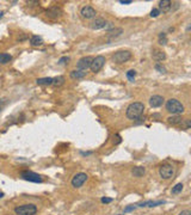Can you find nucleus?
Masks as SVG:
<instances>
[{"instance_id": "nucleus-6", "label": "nucleus", "mask_w": 191, "mask_h": 215, "mask_svg": "<svg viewBox=\"0 0 191 215\" xmlns=\"http://www.w3.org/2000/svg\"><path fill=\"white\" fill-rule=\"evenodd\" d=\"M159 175L162 179H170L175 175V167L171 164H164L159 167Z\"/></svg>"}, {"instance_id": "nucleus-31", "label": "nucleus", "mask_w": 191, "mask_h": 215, "mask_svg": "<svg viewBox=\"0 0 191 215\" xmlns=\"http://www.w3.org/2000/svg\"><path fill=\"white\" fill-rule=\"evenodd\" d=\"M68 61H69V57L63 56V57H61V59L59 60V63H60V65H63V63H66V62H68Z\"/></svg>"}, {"instance_id": "nucleus-14", "label": "nucleus", "mask_w": 191, "mask_h": 215, "mask_svg": "<svg viewBox=\"0 0 191 215\" xmlns=\"http://www.w3.org/2000/svg\"><path fill=\"white\" fill-rule=\"evenodd\" d=\"M152 57L157 62H160V61H164V60L166 59V54H165V52H162V50L154 49L152 53Z\"/></svg>"}, {"instance_id": "nucleus-8", "label": "nucleus", "mask_w": 191, "mask_h": 215, "mask_svg": "<svg viewBox=\"0 0 191 215\" xmlns=\"http://www.w3.org/2000/svg\"><path fill=\"white\" fill-rule=\"evenodd\" d=\"M89 179V176L84 173V172H79V173H76L75 176L72 178V186H74V188H81L83 185L86 183V181Z\"/></svg>"}, {"instance_id": "nucleus-27", "label": "nucleus", "mask_w": 191, "mask_h": 215, "mask_svg": "<svg viewBox=\"0 0 191 215\" xmlns=\"http://www.w3.org/2000/svg\"><path fill=\"white\" fill-rule=\"evenodd\" d=\"M127 78L129 79V81H131V83H134V79H135V75H136V72L134 71V69H130V71H128L127 72Z\"/></svg>"}, {"instance_id": "nucleus-29", "label": "nucleus", "mask_w": 191, "mask_h": 215, "mask_svg": "<svg viewBox=\"0 0 191 215\" xmlns=\"http://www.w3.org/2000/svg\"><path fill=\"white\" fill-rule=\"evenodd\" d=\"M159 15H160V11H159L158 8H153L152 11H151V17H153V18L158 17Z\"/></svg>"}, {"instance_id": "nucleus-35", "label": "nucleus", "mask_w": 191, "mask_h": 215, "mask_svg": "<svg viewBox=\"0 0 191 215\" xmlns=\"http://www.w3.org/2000/svg\"><path fill=\"white\" fill-rule=\"evenodd\" d=\"M5 102H6V99H5V98H1V99H0V111H1L2 107L5 105Z\"/></svg>"}, {"instance_id": "nucleus-16", "label": "nucleus", "mask_w": 191, "mask_h": 215, "mask_svg": "<svg viewBox=\"0 0 191 215\" xmlns=\"http://www.w3.org/2000/svg\"><path fill=\"white\" fill-rule=\"evenodd\" d=\"M166 201H147V202H142L139 203L136 207H157L160 204H165Z\"/></svg>"}, {"instance_id": "nucleus-25", "label": "nucleus", "mask_w": 191, "mask_h": 215, "mask_svg": "<svg viewBox=\"0 0 191 215\" xmlns=\"http://www.w3.org/2000/svg\"><path fill=\"white\" fill-rule=\"evenodd\" d=\"M183 188H184V185L183 183H177L173 188H172V190H171V192L173 194V195H178V194H180L182 192V190H183Z\"/></svg>"}, {"instance_id": "nucleus-15", "label": "nucleus", "mask_w": 191, "mask_h": 215, "mask_svg": "<svg viewBox=\"0 0 191 215\" xmlns=\"http://www.w3.org/2000/svg\"><path fill=\"white\" fill-rule=\"evenodd\" d=\"M167 122L172 126H179V124H183L184 118L179 115H172L167 118Z\"/></svg>"}, {"instance_id": "nucleus-22", "label": "nucleus", "mask_w": 191, "mask_h": 215, "mask_svg": "<svg viewBox=\"0 0 191 215\" xmlns=\"http://www.w3.org/2000/svg\"><path fill=\"white\" fill-rule=\"evenodd\" d=\"M36 83L38 85H42V86H47V85H52L53 84V78H38L36 80Z\"/></svg>"}, {"instance_id": "nucleus-36", "label": "nucleus", "mask_w": 191, "mask_h": 215, "mask_svg": "<svg viewBox=\"0 0 191 215\" xmlns=\"http://www.w3.org/2000/svg\"><path fill=\"white\" fill-rule=\"evenodd\" d=\"M4 15H5V11H1V12H0V19L4 17Z\"/></svg>"}, {"instance_id": "nucleus-37", "label": "nucleus", "mask_w": 191, "mask_h": 215, "mask_svg": "<svg viewBox=\"0 0 191 215\" xmlns=\"http://www.w3.org/2000/svg\"><path fill=\"white\" fill-rule=\"evenodd\" d=\"M4 197V192H0V199H2Z\"/></svg>"}, {"instance_id": "nucleus-32", "label": "nucleus", "mask_w": 191, "mask_h": 215, "mask_svg": "<svg viewBox=\"0 0 191 215\" xmlns=\"http://www.w3.org/2000/svg\"><path fill=\"white\" fill-rule=\"evenodd\" d=\"M100 201H102V203H110V202H112V199H110V197H102Z\"/></svg>"}, {"instance_id": "nucleus-13", "label": "nucleus", "mask_w": 191, "mask_h": 215, "mask_svg": "<svg viewBox=\"0 0 191 215\" xmlns=\"http://www.w3.org/2000/svg\"><path fill=\"white\" fill-rule=\"evenodd\" d=\"M164 97H161L159 94H155V96H152L149 98V105L152 108H160L162 104H164Z\"/></svg>"}, {"instance_id": "nucleus-24", "label": "nucleus", "mask_w": 191, "mask_h": 215, "mask_svg": "<svg viewBox=\"0 0 191 215\" xmlns=\"http://www.w3.org/2000/svg\"><path fill=\"white\" fill-rule=\"evenodd\" d=\"M65 84V78L62 77V75H59V77H55L53 78V84L54 86H56V87H60L62 85Z\"/></svg>"}, {"instance_id": "nucleus-28", "label": "nucleus", "mask_w": 191, "mask_h": 215, "mask_svg": "<svg viewBox=\"0 0 191 215\" xmlns=\"http://www.w3.org/2000/svg\"><path fill=\"white\" fill-rule=\"evenodd\" d=\"M155 69L159 71L160 73H166V68H165L164 66H161L160 63H157V65H155Z\"/></svg>"}, {"instance_id": "nucleus-3", "label": "nucleus", "mask_w": 191, "mask_h": 215, "mask_svg": "<svg viewBox=\"0 0 191 215\" xmlns=\"http://www.w3.org/2000/svg\"><path fill=\"white\" fill-rule=\"evenodd\" d=\"M15 213L17 215H35L37 213V207L32 203L22 204L15 208Z\"/></svg>"}, {"instance_id": "nucleus-38", "label": "nucleus", "mask_w": 191, "mask_h": 215, "mask_svg": "<svg viewBox=\"0 0 191 215\" xmlns=\"http://www.w3.org/2000/svg\"><path fill=\"white\" fill-rule=\"evenodd\" d=\"M120 215H122V214H120Z\"/></svg>"}, {"instance_id": "nucleus-30", "label": "nucleus", "mask_w": 191, "mask_h": 215, "mask_svg": "<svg viewBox=\"0 0 191 215\" xmlns=\"http://www.w3.org/2000/svg\"><path fill=\"white\" fill-rule=\"evenodd\" d=\"M135 208H136V206H128V207L124 208V213H129V212H133V210H135Z\"/></svg>"}, {"instance_id": "nucleus-12", "label": "nucleus", "mask_w": 191, "mask_h": 215, "mask_svg": "<svg viewBox=\"0 0 191 215\" xmlns=\"http://www.w3.org/2000/svg\"><path fill=\"white\" fill-rule=\"evenodd\" d=\"M107 22L104 18H96L91 23V29L92 30H100V29H105Z\"/></svg>"}, {"instance_id": "nucleus-33", "label": "nucleus", "mask_w": 191, "mask_h": 215, "mask_svg": "<svg viewBox=\"0 0 191 215\" xmlns=\"http://www.w3.org/2000/svg\"><path fill=\"white\" fill-rule=\"evenodd\" d=\"M179 215H191V210H189V209H184V210H182V212L179 213Z\"/></svg>"}, {"instance_id": "nucleus-23", "label": "nucleus", "mask_w": 191, "mask_h": 215, "mask_svg": "<svg viewBox=\"0 0 191 215\" xmlns=\"http://www.w3.org/2000/svg\"><path fill=\"white\" fill-rule=\"evenodd\" d=\"M12 60V56L8 53H1L0 54V63L1 65H6Z\"/></svg>"}, {"instance_id": "nucleus-7", "label": "nucleus", "mask_w": 191, "mask_h": 215, "mask_svg": "<svg viewBox=\"0 0 191 215\" xmlns=\"http://www.w3.org/2000/svg\"><path fill=\"white\" fill-rule=\"evenodd\" d=\"M105 62H107L105 56H103V55H98V56L93 57L92 63H91V67H90V68H91V71L93 72V73H98L100 69L104 67Z\"/></svg>"}, {"instance_id": "nucleus-9", "label": "nucleus", "mask_w": 191, "mask_h": 215, "mask_svg": "<svg viewBox=\"0 0 191 215\" xmlns=\"http://www.w3.org/2000/svg\"><path fill=\"white\" fill-rule=\"evenodd\" d=\"M92 60H93V57L92 56H84V57H81L78 63H76V68L79 69V71H87V69L91 67V63H92Z\"/></svg>"}, {"instance_id": "nucleus-19", "label": "nucleus", "mask_w": 191, "mask_h": 215, "mask_svg": "<svg viewBox=\"0 0 191 215\" xmlns=\"http://www.w3.org/2000/svg\"><path fill=\"white\" fill-rule=\"evenodd\" d=\"M86 75V72L84 71H79V69H74L69 73V77L72 79H83Z\"/></svg>"}, {"instance_id": "nucleus-26", "label": "nucleus", "mask_w": 191, "mask_h": 215, "mask_svg": "<svg viewBox=\"0 0 191 215\" xmlns=\"http://www.w3.org/2000/svg\"><path fill=\"white\" fill-rule=\"evenodd\" d=\"M158 39H159V44H161V46L167 44V37H166V34L165 32H160Z\"/></svg>"}, {"instance_id": "nucleus-11", "label": "nucleus", "mask_w": 191, "mask_h": 215, "mask_svg": "<svg viewBox=\"0 0 191 215\" xmlns=\"http://www.w3.org/2000/svg\"><path fill=\"white\" fill-rule=\"evenodd\" d=\"M80 15H81V17L85 18V19H92V18L96 17L97 11L92 7V6H90V5H86L84 7H81V10H80Z\"/></svg>"}, {"instance_id": "nucleus-21", "label": "nucleus", "mask_w": 191, "mask_h": 215, "mask_svg": "<svg viewBox=\"0 0 191 215\" xmlns=\"http://www.w3.org/2000/svg\"><path fill=\"white\" fill-rule=\"evenodd\" d=\"M122 32H123V30L121 29V28H114V29L109 30L107 36H109L110 39H114V37H118V36H121Z\"/></svg>"}, {"instance_id": "nucleus-18", "label": "nucleus", "mask_w": 191, "mask_h": 215, "mask_svg": "<svg viewBox=\"0 0 191 215\" xmlns=\"http://www.w3.org/2000/svg\"><path fill=\"white\" fill-rule=\"evenodd\" d=\"M30 44L32 47H39L43 44V39L41 36H37V35H34L31 36L30 39Z\"/></svg>"}, {"instance_id": "nucleus-4", "label": "nucleus", "mask_w": 191, "mask_h": 215, "mask_svg": "<svg viewBox=\"0 0 191 215\" xmlns=\"http://www.w3.org/2000/svg\"><path fill=\"white\" fill-rule=\"evenodd\" d=\"M130 59H131V53L129 50H118L112 55V62L118 65L129 61Z\"/></svg>"}, {"instance_id": "nucleus-34", "label": "nucleus", "mask_w": 191, "mask_h": 215, "mask_svg": "<svg viewBox=\"0 0 191 215\" xmlns=\"http://www.w3.org/2000/svg\"><path fill=\"white\" fill-rule=\"evenodd\" d=\"M133 2V0H120V4H122V5H129Z\"/></svg>"}, {"instance_id": "nucleus-1", "label": "nucleus", "mask_w": 191, "mask_h": 215, "mask_svg": "<svg viewBox=\"0 0 191 215\" xmlns=\"http://www.w3.org/2000/svg\"><path fill=\"white\" fill-rule=\"evenodd\" d=\"M143 111H145V104L141 102H135L127 108L125 115L129 120L136 121L139 118H141V116L143 115Z\"/></svg>"}, {"instance_id": "nucleus-20", "label": "nucleus", "mask_w": 191, "mask_h": 215, "mask_svg": "<svg viewBox=\"0 0 191 215\" xmlns=\"http://www.w3.org/2000/svg\"><path fill=\"white\" fill-rule=\"evenodd\" d=\"M131 173H133V176L134 177H142L143 175L146 173V169L145 167H142V166H135L134 169L131 170Z\"/></svg>"}, {"instance_id": "nucleus-5", "label": "nucleus", "mask_w": 191, "mask_h": 215, "mask_svg": "<svg viewBox=\"0 0 191 215\" xmlns=\"http://www.w3.org/2000/svg\"><path fill=\"white\" fill-rule=\"evenodd\" d=\"M20 177L23 178L24 181H28V182H31V183H42V182H43L42 176H39L36 172L29 171V170L22 171V172H20Z\"/></svg>"}, {"instance_id": "nucleus-17", "label": "nucleus", "mask_w": 191, "mask_h": 215, "mask_svg": "<svg viewBox=\"0 0 191 215\" xmlns=\"http://www.w3.org/2000/svg\"><path fill=\"white\" fill-rule=\"evenodd\" d=\"M171 5H172V2L170 1V0H161L159 1V11H162L164 13H166L168 11H171Z\"/></svg>"}, {"instance_id": "nucleus-10", "label": "nucleus", "mask_w": 191, "mask_h": 215, "mask_svg": "<svg viewBox=\"0 0 191 215\" xmlns=\"http://www.w3.org/2000/svg\"><path fill=\"white\" fill-rule=\"evenodd\" d=\"M62 8L60 6H52V7L46 10V16L52 18V19H57L62 16Z\"/></svg>"}, {"instance_id": "nucleus-2", "label": "nucleus", "mask_w": 191, "mask_h": 215, "mask_svg": "<svg viewBox=\"0 0 191 215\" xmlns=\"http://www.w3.org/2000/svg\"><path fill=\"white\" fill-rule=\"evenodd\" d=\"M166 110L172 115H180L184 112V105L176 98H171L166 102Z\"/></svg>"}]
</instances>
